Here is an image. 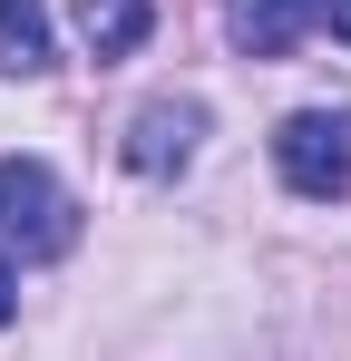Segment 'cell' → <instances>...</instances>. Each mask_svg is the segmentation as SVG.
Returning a JSON list of instances; mask_svg holds the SVG:
<instances>
[{
    "label": "cell",
    "instance_id": "6da1fadb",
    "mask_svg": "<svg viewBox=\"0 0 351 361\" xmlns=\"http://www.w3.org/2000/svg\"><path fill=\"white\" fill-rule=\"evenodd\" d=\"M0 244L30 254V264H49V254L78 244V195L39 157H0Z\"/></svg>",
    "mask_w": 351,
    "mask_h": 361
},
{
    "label": "cell",
    "instance_id": "7a4b0ae2",
    "mask_svg": "<svg viewBox=\"0 0 351 361\" xmlns=\"http://www.w3.org/2000/svg\"><path fill=\"white\" fill-rule=\"evenodd\" d=\"M273 166L302 205H342L351 195V108H292L273 127Z\"/></svg>",
    "mask_w": 351,
    "mask_h": 361
},
{
    "label": "cell",
    "instance_id": "3957f363",
    "mask_svg": "<svg viewBox=\"0 0 351 361\" xmlns=\"http://www.w3.org/2000/svg\"><path fill=\"white\" fill-rule=\"evenodd\" d=\"M195 137H205V108L195 98H147L137 118H127V176H147V185H166V176H185L195 166Z\"/></svg>",
    "mask_w": 351,
    "mask_h": 361
},
{
    "label": "cell",
    "instance_id": "277c9868",
    "mask_svg": "<svg viewBox=\"0 0 351 361\" xmlns=\"http://www.w3.org/2000/svg\"><path fill=\"white\" fill-rule=\"evenodd\" d=\"M322 20V0H225V39L244 59H283L302 49V30Z\"/></svg>",
    "mask_w": 351,
    "mask_h": 361
},
{
    "label": "cell",
    "instance_id": "5b68a950",
    "mask_svg": "<svg viewBox=\"0 0 351 361\" xmlns=\"http://www.w3.org/2000/svg\"><path fill=\"white\" fill-rule=\"evenodd\" d=\"M147 30H156L147 0H78V39H88V59H137Z\"/></svg>",
    "mask_w": 351,
    "mask_h": 361
},
{
    "label": "cell",
    "instance_id": "8992f818",
    "mask_svg": "<svg viewBox=\"0 0 351 361\" xmlns=\"http://www.w3.org/2000/svg\"><path fill=\"white\" fill-rule=\"evenodd\" d=\"M39 68H49V10L0 0V78H39Z\"/></svg>",
    "mask_w": 351,
    "mask_h": 361
},
{
    "label": "cell",
    "instance_id": "52a82bcc",
    "mask_svg": "<svg viewBox=\"0 0 351 361\" xmlns=\"http://www.w3.org/2000/svg\"><path fill=\"white\" fill-rule=\"evenodd\" d=\"M10 312H20V283H10V264H0V322H10Z\"/></svg>",
    "mask_w": 351,
    "mask_h": 361
},
{
    "label": "cell",
    "instance_id": "ba28073f",
    "mask_svg": "<svg viewBox=\"0 0 351 361\" xmlns=\"http://www.w3.org/2000/svg\"><path fill=\"white\" fill-rule=\"evenodd\" d=\"M322 20H332V30H342V39H351V0H322Z\"/></svg>",
    "mask_w": 351,
    "mask_h": 361
}]
</instances>
